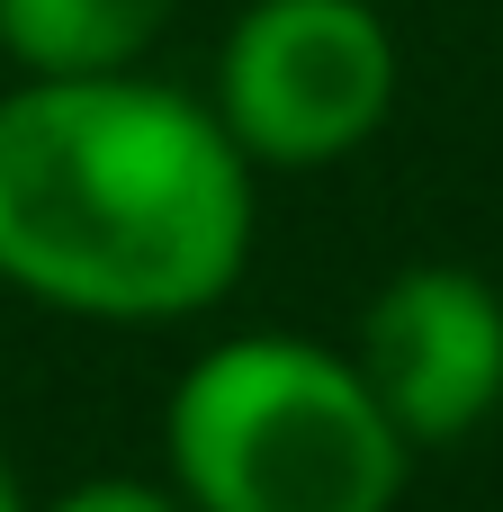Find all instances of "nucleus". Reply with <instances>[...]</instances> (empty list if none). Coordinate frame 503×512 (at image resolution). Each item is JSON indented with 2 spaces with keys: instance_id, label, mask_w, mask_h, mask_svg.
<instances>
[{
  "instance_id": "1",
  "label": "nucleus",
  "mask_w": 503,
  "mask_h": 512,
  "mask_svg": "<svg viewBox=\"0 0 503 512\" xmlns=\"http://www.w3.org/2000/svg\"><path fill=\"white\" fill-rule=\"evenodd\" d=\"M252 252V171L216 108L63 72L0 99V279L99 315L171 324L234 288Z\"/></svg>"
},
{
  "instance_id": "2",
  "label": "nucleus",
  "mask_w": 503,
  "mask_h": 512,
  "mask_svg": "<svg viewBox=\"0 0 503 512\" xmlns=\"http://www.w3.org/2000/svg\"><path fill=\"white\" fill-rule=\"evenodd\" d=\"M162 441L189 512H387L405 486V432L360 360L279 333L198 351Z\"/></svg>"
},
{
  "instance_id": "3",
  "label": "nucleus",
  "mask_w": 503,
  "mask_h": 512,
  "mask_svg": "<svg viewBox=\"0 0 503 512\" xmlns=\"http://www.w3.org/2000/svg\"><path fill=\"white\" fill-rule=\"evenodd\" d=\"M396 108V45L369 0H252L216 63V126L243 162L315 171Z\"/></svg>"
},
{
  "instance_id": "4",
  "label": "nucleus",
  "mask_w": 503,
  "mask_h": 512,
  "mask_svg": "<svg viewBox=\"0 0 503 512\" xmlns=\"http://www.w3.org/2000/svg\"><path fill=\"white\" fill-rule=\"evenodd\" d=\"M360 378L414 441H459L503 405V297L477 270L414 261L360 315Z\"/></svg>"
},
{
  "instance_id": "5",
  "label": "nucleus",
  "mask_w": 503,
  "mask_h": 512,
  "mask_svg": "<svg viewBox=\"0 0 503 512\" xmlns=\"http://www.w3.org/2000/svg\"><path fill=\"white\" fill-rule=\"evenodd\" d=\"M171 27V0H0V54L27 81L63 72H126Z\"/></svg>"
},
{
  "instance_id": "6",
  "label": "nucleus",
  "mask_w": 503,
  "mask_h": 512,
  "mask_svg": "<svg viewBox=\"0 0 503 512\" xmlns=\"http://www.w3.org/2000/svg\"><path fill=\"white\" fill-rule=\"evenodd\" d=\"M45 512H189V504H180V495H162V486H144V477H90V486L54 495Z\"/></svg>"
},
{
  "instance_id": "7",
  "label": "nucleus",
  "mask_w": 503,
  "mask_h": 512,
  "mask_svg": "<svg viewBox=\"0 0 503 512\" xmlns=\"http://www.w3.org/2000/svg\"><path fill=\"white\" fill-rule=\"evenodd\" d=\"M0 512H27V504H18V477H9V459H0Z\"/></svg>"
}]
</instances>
